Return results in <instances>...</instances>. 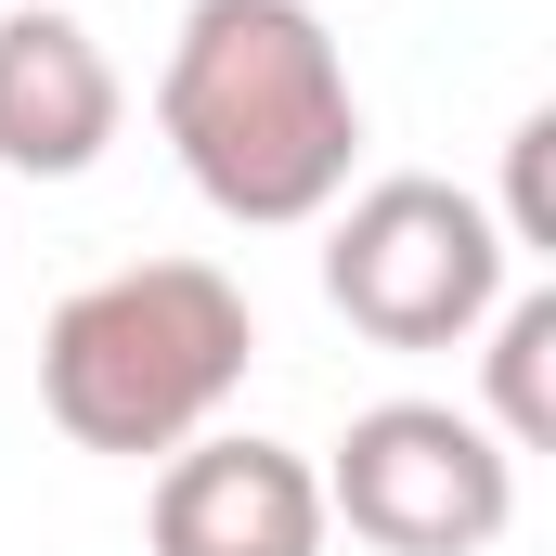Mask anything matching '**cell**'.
Segmentation results:
<instances>
[{
  "mask_svg": "<svg viewBox=\"0 0 556 556\" xmlns=\"http://www.w3.org/2000/svg\"><path fill=\"white\" fill-rule=\"evenodd\" d=\"M505 285H518V247H505L492 194H466L440 168H389L324 207V298L376 350H466L505 311Z\"/></svg>",
  "mask_w": 556,
  "mask_h": 556,
  "instance_id": "obj_3",
  "label": "cell"
},
{
  "mask_svg": "<svg viewBox=\"0 0 556 556\" xmlns=\"http://www.w3.org/2000/svg\"><path fill=\"white\" fill-rule=\"evenodd\" d=\"M505 247L518 260H556V104H531L518 130H505Z\"/></svg>",
  "mask_w": 556,
  "mask_h": 556,
  "instance_id": "obj_8",
  "label": "cell"
},
{
  "mask_svg": "<svg viewBox=\"0 0 556 556\" xmlns=\"http://www.w3.org/2000/svg\"><path fill=\"white\" fill-rule=\"evenodd\" d=\"M479 427L505 453H556V285H505L479 324Z\"/></svg>",
  "mask_w": 556,
  "mask_h": 556,
  "instance_id": "obj_7",
  "label": "cell"
},
{
  "mask_svg": "<svg viewBox=\"0 0 556 556\" xmlns=\"http://www.w3.org/2000/svg\"><path fill=\"white\" fill-rule=\"evenodd\" d=\"M155 130L233 233H298L363 168V91L311 0H181Z\"/></svg>",
  "mask_w": 556,
  "mask_h": 556,
  "instance_id": "obj_1",
  "label": "cell"
},
{
  "mask_svg": "<svg viewBox=\"0 0 556 556\" xmlns=\"http://www.w3.org/2000/svg\"><path fill=\"white\" fill-rule=\"evenodd\" d=\"M117 130H130L117 52L65 0H13L0 13V181H78V168H104Z\"/></svg>",
  "mask_w": 556,
  "mask_h": 556,
  "instance_id": "obj_6",
  "label": "cell"
},
{
  "mask_svg": "<svg viewBox=\"0 0 556 556\" xmlns=\"http://www.w3.org/2000/svg\"><path fill=\"white\" fill-rule=\"evenodd\" d=\"M324 518L376 556H492L518 531V453L466 402H363L324 453Z\"/></svg>",
  "mask_w": 556,
  "mask_h": 556,
  "instance_id": "obj_4",
  "label": "cell"
},
{
  "mask_svg": "<svg viewBox=\"0 0 556 556\" xmlns=\"http://www.w3.org/2000/svg\"><path fill=\"white\" fill-rule=\"evenodd\" d=\"M142 544L155 556H324L337 518H324V466L298 440H260V427H207L155 466L142 492Z\"/></svg>",
  "mask_w": 556,
  "mask_h": 556,
  "instance_id": "obj_5",
  "label": "cell"
},
{
  "mask_svg": "<svg viewBox=\"0 0 556 556\" xmlns=\"http://www.w3.org/2000/svg\"><path fill=\"white\" fill-rule=\"evenodd\" d=\"M247 363H260V311L220 260H130L39 324V415L78 453L168 466L181 440L233 415Z\"/></svg>",
  "mask_w": 556,
  "mask_h": 556,
  "instance_id": "obj_2",
  "label": "cell"
}]
</instances>
